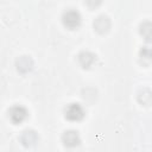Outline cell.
Wrapping results in <instances>:
<instances>
[{
    "mask_svg": "<svg viewBox=\"0 0 152 152\" xmlns=\"http://www.w3.org/2000/svg\"><path fill=\"white\" fill-rule=\"evenodd\" d=\"M27 109L20 104H15L13 107H11L8 109V118L11 119V121L15 125L21 124L26 118H27Z\"/></svg>",
    "mask_w": 152,
    "mask_h": 152,
    "instance_id": "cell-3",
    "label": "cell"
},
{
    "mask_svg": "<svg viewBox=\"0 0 152 152\" xmlns=\"http://www.w3.org/2000/svg\"><path fill=\"white\" fill-rule=\"evenodd\" d=\"M139 33L141 34V37L145 40L151 42L152 40V21L145 20V21L140 23V25H139Z\"/></svg>",
    "mask_w": 152,
    "mask_h": 152,
    "instance_id": "cell-9",
    "label": "cell"
},
{
    "mask_svg": "<svg viewBox=\"0 0 152 152\" xmlns=\"http://www.w3.org/2000/svg\"><path fill=\"white\" fill-rule=\"evenodd\" d=\"M19 140L25 147H31L38 141V135L33 129H25L20 134Z\"/></svg>",
    "mask_w": 152,
    "mask_h": 152,
    "instance_id": "cell-5",
    "label": "cell"
},
{
    "mask_svg": "<svg viewBox=\"0 0 152 152\" xmlns=\"http://www.w3.org/2000/svg\"><path fill=\"white\" fill-rule=\"evenodd\" d=\"M64 116L70 121H80L84 116V109L80 103H69L64 108Z\"/></svg>",
    "mask_w": 152,
    "mask_h": 152,
    "instance_id": "cell-2",
    "label": "cell"
},
{
    "mask_svg": "<svg viewBox=\"0 0 152 152\" xmlns=\"http://www.w3.org/2000/svg\"><path fill=\"white\" fill-rule=\"evenodd\" d=\"M138 101L144 106H150L152 103V90L148 88H142L138 93Z\"/></svg>",
    "mask_w": 152,
    "mask_h": 152,
    "instance_id": "cell-10",
    "label": "cell"
},
{
    "mask_svg": "<svg viewBox=\"0 0 152 152\" xmlns=\"http://www.w3.org/2000/svg\"><path fill=\"white\" fill-rule=\"evenodd\" d=\"M95 61H96V55H94L90 51H82L78 53V63L84 69L90 68L95 63Z\"/></svg>",
    "mask_w": 152,
    "mask_h": 152,
    "instance_id": "cell-8",
    "label": "cell"
},
{
    "mask_svg": "<svg viewBox=\"0 0 152 152\" xmlns=\"http://www.w3.org/2000/svg\"><path fill=\"white\" fill-rule=\"evenodd\" d=\"M62 21L68 28H76L81 24V14L74 8H69L63 12Z\"/></svg>",
    "mask_w": 152,
    "mask_h": 152,
    "instance_id": "cell-1",
    "label": "cell"
},
{
    "mask_svg": "<svg viewBox=\"0 0 152 152\" xmlns=\"http://www.w3.org/2000/svg\"><path fill=\"white\" fill-rule=\"evenodd\" d=\"M139 56H140V58H142L145 61H151L152 59V43H148V44L141 46V49L139 51Z\"/></svg>",
    "mask_w": 152,
    "mask_h": 152,
    "instance_id": "cell-11",
    "label": "cell"
},
{
    "mask_svg": "<svg viewBox=\"0 0 152 152\" xmlns=\"http://www.w3.org/2000/svg\"><path fill=\"white\" fill-rule=\"evenodd\" d=\"M93 25H94L95 31H97L99 33H106L110 28V19L107 15L101 14V15H99L94 20V24Z\"/></svg>",
    "mask_w": 152,
    "mask_h": 152,
    "instance_id": "cell-6",
    "label": "cell"
},
{
    "mask_svg": "<svg viewBox=\"0 0 152 152\" xmlns=\"http://www.w3.org/2000/svg\"><path fill=\"white\" fill-rule=\"evenodd\" d=\"M15 66L18 71L25 74V72H28L33 68V61L30 56H20L19 58L15 59Z\"/></svg>",
    "mask_w": 152,
    "mask_h": 152,
    "instance_id": "cell-7",
    "label": "cell"
},
{
    "mask_svg": "<svg viewBox=\"0 0 152 152\" xmlns=\"http://www.w3.org/2000/svg\"><path fill=\"white\" fill-rule=\"evenodd\" d=\"M62 141L66 147H75L80 144V135L74 129H68L62 135Z\"/></svg>",
    "mask_w": 152,
    "mask_h": 152,
    "instance_id": "cell-4",
    "label": "cell"
}]
</instances>
